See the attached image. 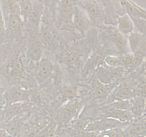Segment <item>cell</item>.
I'll return each instance as SVG.
<instances>
[{"instance_id": "6da1fadb", "label": "cell", "mask_w": 146, "mask_h": 137, "mask_svg": "<svg viewBox=\"0 0 146 137\" xmlns=\"http://www.w3.org/2000/svg\"><path fill=\"white\" fill-rule=\"evenodd\" d=\"M78 5L86 13L92 25H100L106 22V10L101 3L96 0H79Z\"/></svg>"}, {"instance_id": "7a4b0ae2", "label": "cell", "mask_w": 146, "mask_h": 137, "mask_svg": "<svg viewBox=\"0 0 146 137\" xmlns=\"http://www.w3.org/2000/svg\"><path fill=\"white\" fill-rule=\"evenodd\" d=\"M131 124V123H124L116 119L108 117H103L101 118L93 120L87 123L85 127L86 131H104L114 128H125Z\"/></svg>"}, {"instance_id": "3957f363", "label": "cell", "mask_w": 146, "mask_h": 137, "mask_svg": "<svg viewBox=\"0 0 146 137\" xmlns=\"http://www.w3.org/2000/svg\"><path fill=\"white\" fill-rule=\"evenodd\" d=\"M126 68L122 67H111L101 66L96 70V74L100 83L110 85L114 81L120 79L125 74Z\"/></svg>"}, {"instance_id": "277c9868", "label": "cell", "mask_w": 146, "mask_h": 137, "mask_svg": "<svg viewBox=\"0 0 146 137\" xmlns=\"http://www.w3.org/2000/svg\"><path fill=\"white\" fill-rule=\"evenodd\" d=\"M105 34L108 40H110L112 46H113L121 55L128 54V51L130 50L128 44V37L121 34L117 29L110 26L105 28Z\"/></svg>"}, {"instance_id": "5b68a950", "label": "cell", "mask_w": 146, "mask_h": 137, "mask_svg": "<svg viewBox=\"0 0 146 137\" xmlns=\"http://www.w3.org/2000/svg\"><path fill=\"white\" fill-rule=\"evenodd\" d=\"M91 23L89 17L84 9L77 5L74 9L72 17L73 29L81 34L87 32L91 28Z\"/></svg>"}, {"instance_id": "8992f818", "label": "cell", "mask_w": 146, "mask_h": 137, "mask_svg": "<svg viewBox=\"0 0 146 137\" xmlns=\"http://www.w3.org/2000/svg\"><path fill=\"white\" fill-rule=\"evenodd\" d=\"M44 11H45V7L44 4L40 3L39 1H36L33 12L31 13L28 21L26 24L30 30L35 34L40 32Z\"/></svg>"}, {"instance_id": "52a82bcc", "label": "cell", "mask_w": 146, "mask_h": 137, "mask_svg": "<svg viewBox=\"0 0 146 137\" xmlns=\"http://www.w3.org/2000/svg\"><path fill=\"white\" fill-rule=\"evenodd\" d=\"M29 108L30 106L27 102H19L9 104L2 112V122L4 123L9 121L11 118L22 116L23 114H25L29 111Z\"/></svg>"}, {"instance_id": "ba28073f", "label": "cell", "mask_w": 146, "mask_h": 137, "mask_svg": "<svg viewBox=\"0 0 146 137\" xmlns=\"http://www.w3.org/2000/svg\"><path fill=\"white\" fill-rule=\"evenodd\" d=\"M135 96H136V88L128 82H122L113 91L111 95V99L112 101L117 100L132 99Z\"/></svg>"}, {"instance_id": "9c48e42d", "label": "cell", "mask_w": 146, "mask_h": 137, "mask_svg": "<svg viewBox=\"0 0 146 137\" xmlns=\"http://www.w3.org/2000/svg\"><path fill=\"white\" fill-rule=\"evenodd\" d=\"M56 67L48 59H42L39 63L36 73V81L39 84H44L54 75Z\"/></svg>"}, {"instance_id": "30bf717a", "label": "cell", "mask_w": 146, "mask_h": 137, "mask_svg": "<svg viewBox=\"0 0 146 137\" xmlns=\"http://www.w3.org/2000/svg\"><path fill=\"white\" fill-rule=\"evenodd\" d=\"M105 56L100 51H96L93 53L84 64L82 68L81 75L84 77H87L93 71H95L101 66V64L104 62Z\"/></svg>"}, {"instance_id": "8fae6325", "label": "cell", "mask_w": 146, "mask_h": 137, "mask_svg": "<svg viewBox=\"0 0 146 137\" xmlns=\"http://www.w3.org/2000/svg\"><path fill=\"white\" fill-rule=\"evenodd\" d=\"M5 73L11 78H19L24 73V64L19 54L11 59L5 67Z\"/></svg>"}, {"instance_id": "7c38bea8", "label": "cell", "mask_w": 146, "mask_h": 137, "mask_svg": "<svg viewBox=\"0 0 146 137\" xmlns=\"http://www.w3.org/2000/svg\"><path fill=\"white\" fill-rule=\"evenodd\" d=\"M29 91L21 87L14 86L8 89L4 93L3 98L8 105L14 103L24 102L26 100H29Z\"/></svg>"}, {"instance_id": "4fadbf2b", "label": "cell", "mask_w": 146, "mask_h": 137, "mask_svg": "<svg viewBox=\"0 0 146 137\" xmlns=\"http://www.w3.org/2000/svg\"><path fill=\"white\" fill-rule=\"evenodd\" d=\"M81 107V102L78 100H73L67 103L59 113V121L61 125H66L75 116Z\"/></svg>"}, {"instance_id": "5bb4252c", "label": "cell", "mask_w": 146, "mask_h": 137, "mask_svg": "<svg viewBox=\"0 0 146 137\" xmlns=\"http://www.w3.org/2000/svg\"><path fill=\"white\" fill-rule=\"evenodd\" d=\"M101 111L104 114V117L114 118L118 121L124 123H131L134 116L130 111L117 109L106 105L101 108Z\"/></svg>"}, {"instance_id": "9a60e30c", "label": "cell", "mask_w": 146, "mask_h": 137, "mask_svg": "<svg viewBox=\"0 0 146 137\" xmlns=\"http://www.w3.org/2000/svg\"><path fill=\"white\" fill-rule=\"evenodd\" d=\"M25 118L22 116H17L2 124L1 129H4L13 137H19L23 131Z\"/></svg>"}, {"instance_id": "2e32d148", "label": "cell", "mask_w": 146, "mask_h": 137, "mask_svg": "<svg viewBox=\"0 0 146 137\" xmlns=\"http://www.w3.org/2000/svg\"><path fill=\"white\" fill-rule=\"evenodd\" d=\"M116 24L118 31L127 37L135 31L133 20L127 14L120 15L117 19Z\"/></svg>"}, {"instance_id": "e0dca14e", "label": "cell", "mask_w": 146, "mask_h": 137, "mask_svg": "<svg viewBox=\"0 0 146 137\" xmlns=\"http://www.w3.org/2000/svg\"><path fill=\"white\" fill-rule=\"evenodd\" d=\"M2 16L5 20L7 31L14 33V34H19L22 31L26 23L23 20L21 14H11V15Z\"/></svg>"}, {"instance_id": "ac0fdd59", "label": "cell", "mask_w": 146, "mask_h": 137, "mask_svg": "<svg viewBox=\"0 0 146 137\" xmlns=\"http://www.w3.org/2000/svg\"><path fill=\"white\" fill-rule=\"evenodd\" d=\"M125 128H114L104 131H83L78 137H126Z\"/></svg>"}, {"instance_id": "d6986e66", "label": "cell", "mask_w": 146, "mask_h": 137, "mask_svg": "<svg viewBox=\"0 0 146 137\" xmlns=\"http://www.w3.org/2000/svg\"><path fill=\"white\" fill-rule=\"evenodd\" d=\"M44 54V45L41 41L36 39L30 41L27 50V57L30 61H41Z\"/></svg>"}, {"instance_id": "ffe728a7", "label": "cell", "mask_w": 146, "mask_h": 137, "mask_svg": "<svg viewBox=\"0 0 146 137\" xmlns=\"http://www.w3.org/2000/svg\"><path fill=\"white\" fill-rule=\"evenodd\" d=\"M146 99L141 96H136L131 99L130 111L134 118H142L145 114Z\"/></svg>"}, {"instance_id": "44dd1931", "label": "cell", "mask_w": 146, "mask_h": 137, "mask_svg": "<svg viewBox=\"0 0 146 137\" xmlns=\"http://www.w3.org/2000/svg\"><path fill=\"white\" fill-rule=\"evenodd\" d=\"M125 132L129 137H145L146 136V120L133 123L125 128Z\"/></svg>"}, {"instance_id": "7402d4cb", "label": "cell", "mask_w": 146, "mask_h": 137, "mask_svg": "<svg viewBox=\"0 0 146 137\" xmlns=\"http://www.w3.org/2000/svg\"><path fill=\"white\" fill-rule=\"evenodd\" d=\"M145 37L141 33L135 31L128 37V44L131 54H135L144 43Z\"/></svg>"}, {"instance_id": "603a6c76", "label": "cell", "mask_w": 146, "mask_h": 137, "mask_svg": "<svg viewBox=\"0 0 146 137\" xmlns=\"http://www.w3.org/2000/svg\"><path fill=\"white\" fill-rule=\"evenodd\" d=\"M58 59L62 64L68 68H74L78 65L80 61V57L78 53L74 51L63 53L58 57Z\"/></svg>"}, {"instance_id": "cb8c5ba5", "label": "cell", "mask_w": 146, "mask_h": 137, "mask_svg": "<svg viewBox=\"0 0 146 137\" xmlns=\"http://www.w3.org/2000/svg\"><path fill=\"white\" fill-rule=\"evenodd\" d=\"M35 2L34 0H19L21 16L26 24L33 12Z\"/></svg>"}, {"instance_id": "d4e9b609", "label": "cell", "mask_w": 146, "mask_h": 137, "mask_svg": "<svg viewBox=\"0 0 146 137\" xmlns=\"http://www.w3.org/2000/svg\"><path fill=\"white\" fill-rule=\"evenodd\" d=\"M111 86L109 85H105L101 84V86H98L94 91V98L97 99H104L109 96L111 92Z\"/></svg>"}, {"instance_id": "484cf974", "label": "cell", "mask_w": 146, "mask_h": 137, "mask_svg": "<svg viewBox=\"0 0 146 137\" xmlns=\"http://www.w3.org/2000/svg\"><path fill=\"white\" fill-rule=\"evenodd\" d=\"M106 105L110 107H112V108H117V109L130 111V109H131V99L117 100V101H111Z\"/></svg>"}, {"instance_id": "4316f807", "label": "cell", "mask_w": 146, "mask_h": 137, "mask_svg": "<svg viewBox=\"0 0 146 137\" xmlns=\"http://www.w3.org/2000/svg\"><path fill=\"white\" fill-rule=\"evenodd\" d=\"M134 55L133 54L128 53V54L120 55V66L127 68L132 67L133 64Z\"/></svg>"}, {"instance_id": "83f0119b", "label": "cell", "mask_w": 146, "mask_h": 137, "mask_svg": "<svg viewBox=\"0 0 146 137\" xmlns=\"http://www.w3.org/2000/svg\"><path fill=\"white\" fill-rule=\"evenodd\" d=\"M44 4L45 8L48 9L51 14H55L57 7L61 0H37Z\"/></svg>"}, {"instance_id": "f1b7e54d", "label": "cell", "mask_w": 146, "mask_h": 137, "mask_svg": "<svg viewBox=\"0 0 146 137\" xmlns=\"http://www.w3.org/2000/svg\"><path fill=\"white\" fill-rule=\"evenodd\" d=\"M134 21L135 30L146 38V19L141 18H132Z\"/></svg>"}, {"instance_id": "f546056e", "label": "cell", "mask_w": 146, "mask_h": 137, "mask_svg": "<svg viewBox=\"0 0 146 137\" xmlns=\"http://www.w3.org/2000/svg\"><path fill=\"white\" fill-rule=\"evenodd\" d=\"M29 101L32 103L33 104H35L36 106H41L44 102V98L41 93L38 92V91H31L29 94Z\"/></svg>"}, {"instance_id": "4dcf8cb0", "label": "cell", "mask_w": 146, "mask_h": 137, "mask_svg": "<svg viewBox=\"0 0 146 137\" xmlns=\"http://www.w3.org/2000/svg\"><path fill=\"white\" fill-rule=\"evenodd\" d=\"M104 63L108 67H118L120 66V56L108 55L106 56L104 59Z\"/></svg>"}, {"instance_id": "1f68e13d", "label": "cell", "mask_w": 146, "mask_h": 137, "mask_svg": "<svg viewBox=\"0 0 146 137\" xmlns=\"http://www.w3.org/2000/svg\"><path fill=\"white\" fill-rule=\"evenodd\" d=\"M136 96H141L146 99V81H142L136 87Z\"/></svg>"}, {"instance_id": "d6a6232c", "label": "cell", "mask_w": 146, "mask_h": 137, "mask_svg": "<svg viewBox=\"0 0 146 137\" xmlns=\"http://www.w3.org/2000/svg\"><path fill=\"white\" fill-rule=\"evenodd\" d=\"M1 40L3 41L4 40V38L6 37V33H7V27H6L5 20H4V17L2 14L1 15Z\"/></svg>"}, {"instance_id": "836d02e7", "label": "cell", "mask_w": 146, "mask_h": 137, "mask_svg": "<svg viewBox=\"0 0 146 137\" xmlns=\"http://www.w3.org/2000/svg\"><path fill=\"white\" fill-rule=\"evenodd\" d=\"M1 137H13L12 136L10 135L9 133H7V131H4V129L1 130Z\"/></svg>"}, {"instance_id": "e575fe53", "label": "cell", "mask_w": 146, "mask_h": 137, "mask_svg": "<svg viewBox=\"0 0 146 137\" xmlns=\"http://www.w3.org/2000/svg\"><path fill=\"white\" fill-rule=\"evenodd\" d=\"M142 119H144V120H146V114L143 116L142 117Z\"/></svg>"}, {"instance_id": "d590c367", "label": "cell", "mask_w": 146, "mask_h": 137, "mask_svg": "<svg viewBox=\"0 0 146 137\" xmlns=\"http://www.w3.org/2000/svg\"><path fill=\"white\" fill-rule=\"evenodd\" d=\"M145 114H146V107H145Z\"/></svg>"}, {"instance_id": "8d00e7d4", "label": "cell", "mask_w": 146, "mask_h": 137, "mask_svg": "<svg viewBox=\"0 0 146 137\" xmlns=\"http://www.w3.org/2000/svg\"><path fill=\"white\" fill-rule=\"evenodd\" d=\"M34 1H37V0H34Z\"/></svg>"}, {"instance_id": "74e56055", "label": "cell", "mask_w": 146, "mask_h": 137, "mask_svg": "<svg viewBox=\"0 0 146 137\" xmlns=\"http://www.w3.org/2000/svg\"><path fill=\"white\" fill-rule=\"evenodd\" d=\"M145 137H146V136H145Z\"/></svg>"}]
</instances>
